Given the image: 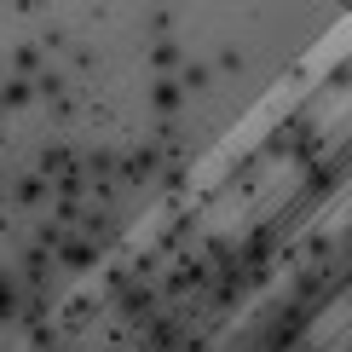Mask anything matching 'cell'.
Segmentation results:
<instances>
[{
  "mask_svg": "<svg viewBox=\"0 0 352 352\" xmlns=\"http://www.w3.org/2000/svg\"><path fill=\"white\" fill-rule=\"evenodd\" d=\"M156 104H162V110H179V87H173V81H156Z\"/></svg>",
  "mask_w": 352,
  "mask_h": 352,
  "instance_id": "obj_1",
  "label": "cell"
},
{
  "mask_svg": "<svg viewBox=\"0 0 352 352\" xmlns=\"http://www.w3.org/2000/svg\"><path fill=\"white\" fill-rule=\"evenodd\" d=\"M6 312H12V289L0 283V318H6Z\"/></svg>",
  "mask_w": 352,
  "mask_h": 352,
  "instance_id": "obj_2",
  "label": "cell"
}]
</instances>
